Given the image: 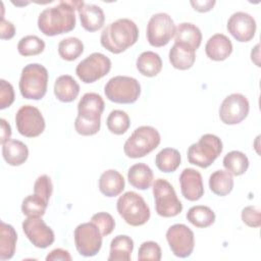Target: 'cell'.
<instances>
[{
  "instance_id": "6da1fadb",
  "label": "cell",
  "mask_w": 261,
  "mask_h": 261,
  "mask_svg": "<svg viewBox=\"0 0 261 261\" xmlns=\"http://www.w3.org/2000/svg\"><path fill=\"white\" fill-rule=\"evenodd\" d=\"M84 1H60L56 6L44 9L38 17V28L45 36L53 37L68 33L75 27L74 9Z\"/></svg>"
},
{
  "instance_id": "7a4b0ae2",
  "label": "cell",
  "mask_w": 261,
  "mask_h": 261,
  "mask_svg": "<svg viewBox=\"0 0 261 261\" xmlns=\"http://www.w3.org/2000/svg\"><path fill=\"white\" fill-rule=\"evenodd\" d=\"M139 38V29L129 18H119L110 22L101 33V45L113 54L124 52Z\"/></svg>"
},
{
  "instance_id": "3957f363",
  "label": "cell",
  "mask_w": 261,
  "mask_h": 261,
  "mask_svg": "<svg viewBox=\"0 0 261 261\" xmlns=\"http://www.w3.org/2000/svg\"><path fill=\"white\" fill-rule=\"evenodd\" d=\"M105 104L97 93H86L77 103V116L74 128L82 136H94L100 130L101 115Z\"/></svg>"
},
{
  "instance_id": "277c9868",
  "label": "cell",
  "mask_w": 261,
  "mask_h": 261,
  "mask_svg": "<svg viewBox=\"0 0 261 261\" xmlns=\"http://www.w3.org/2000/svg\"><path fill=\"white\" fill-rule=\"evenodd\" d=\"M48 70L39 63H30L25 65L20 74L19 91L23 98L31 100L42 99L48 86Z\"/></svg>"
},
{
  "instance_id": "5b68a950",
  "label": "cell",
  "mask_w": 261,
  "mask_h": 261,
  "mask_svg": "<svg viewBox=\"0 0 261 261\" xmlns=\"http://www.w3.org/2000/svg\"><path fill=\"white\" fill-rule=\"evenodd\" d=\"M159 132L150 125L137 127L123 145L124 154L133 159L142 158L155 150L160 144Z\"/></svg>"
},
{
  "instance_id": "8992f818",
  "label": "cell",
  "mask_w": 261,
  "mask_h": 261,
  "mask_svg": "<svg viewBox=\"0 0 261 261\" xmlns=\"http://www.w3.org/2000/svg\"><path fill=\"white\" fill-rule=\"evenodd\" d=\"M116 209L122 219L132 226H140L150 219V208L144 198L136 192L128 191L116 202Z\"/></svg>"
},
{
  "instance_id": "52a82bcc",
  "label": "cell",
  "mask_w": 261,
  "mask_h": 261,
  "mask_svg": "<svg viewBox=\"0 0 261 261\" xmlns=\"http://www.w3.org/2000/svg\"><path fill=\"white\" fill-rule=\"evenodd\" d=\"M222 149V142L217 136L205 134L197 143H194L189 147L188 160L191 164L201 168H207L221 154Z\"/></svg>"
},
{
  "instance_id": "ba28073f",
  "label": "cell",
  "mask_w": 261,
  "mask_h": 261,
  "mask_svg": "<svg viewBox=\"0 0 261 261\" xmlns=\"http://www.w3.org/2000/svg\"><path fill=\"white\" fill-rule=\"evenodd\" d=\"M104 93L106 98L111 102L132 104L140 97L141 85L135 77L116 75L106 83Z\"/></svg>"
},
{
  "instance_id": "9c48e42d",
  "label": "cell",
  "mask_w": 261,
  "mask_h": 261,
  "mask_svg": "<svg viewBox=\"0 0 261 261\" xmlns=\"http://www.w3.org/2000/svg\"><path fill=\"white\" fill-rule=\"evenodd\" d=\"M155 210L162 217H174L182 211V204L169 181L157 178L153 184Z\"/></svg>"
},
{
  "instance_id": "30bf717a",
  "label": "cell",
  "mask_w": 261,
  "mask_h": 261,
  "mask_svg": "<svg viewBox=\"0 0 261 261\" xmlns=\"http://www.w3.org/2000/svg\"><path fill=\"white\" fill-rule=\"evenodd\" d=\"M73 238L79 254L84 257H93L101 250L103 236L92 221L79 224L74 229Z\"/></svg>"
},
{
  "instance_id": "8fae6325",
  "label": "cell",
  "mask_w": 261,
  "mask_h": 261,
  "mask_svg": "<svg viewBox=\"0 0 261 261\" xmlns=\"http://www.w3.org/2000/svg\"><path fill=\"white\" fill-rule=\"evenodd\" d=\"M110 69L111 60L100 52H94L76 65L75 73L83 83L92 84L105 76Z\"/></svg>"
},
{
  "instance_id": "7c38bea8",
  "label": "cell",
  "mask_w": 261,
  "mask_h": 261,
  "mask_svg": "<svg viewBox=\"0 0 261 261\" xmlns=\"http://www.w3.org/2000/svg\"><path fill=\"white\" fill-rule=\"evenodd\" d=\"M175 25L171 16L159 12L151 16L147 24V40L153 47H163L174 36Z\"/></svg>"
},
{
  "instance_id": "4fadbf2b",
  "label": "cell",
  "mask_w": 261,
  "mask_h": 261,
  "mask_svg": "<svg viewBox=\"0 0 261 261\" xmlns=\"http://www.w3.org/2000/svg\"><path fill=\"white\" fill-rule=\"evenodd\" d=\"M18 133L27 138H36L45 129V119L41 111L32 105L21 106L15 114Z\"/></svg>"
},
{
  "instance_id": "5bb4252c",
  "label": "cell",
  "mask_w": 261,
  "mask_h": 261,
  "mask_svg": "<svg viewBox=\"0 0 261 261\" xmlns=\"http://www.w3.org/2000/svg\"><path fill=\"white\" fill-rule=\"evenodd\" d=\"M166 240L172 253L179 258L191 256L195 247L193 230L186 224L176 223L166 231Z\"/></svg>"
},
{
  "instance_id": "9a60e30c",
  "label": "cell",
  "mask_w": 261,
  "mask_h": 261,
  "mask_svg": "<svg viewBox=\"0 0 261 261\" xmlns=\"http://www.w3.org/2000/svg\"><path fill=\"white\" fill-rule=\"evenodd\" d=\"M249 110L248 99L242 94L233 93L222 101L219 108V117L225 124H238L248 116Z\"/></svg>"
},
{
  "instance_id": "2e32d148",
  "label": "cell",
  "mask_w": 261,
  "mask_h": 261,
  "mask_svg": "<svg viewBox=\"0 0 261 261\" xmlns=\"http://www.w3.org/2000/svg\"><path fill=\"white\" fill-rule=\"evenodd\" d=\"M22 230L29 241L37 248L45 249L54 243V231L41 217L25 218L22 222Z\"/></svg>"
},
{
  "instance_id": "e0dca14e",
  "label": "cell",
  "mask_w": 261,
  "mask_h": 261,
  "mask_svg": "<svg viewBox=\"0 0 261 261\" xmlns=\"http://www.w3.org/2000/svg\"><path fill=\"white\" fill-rule=\"evenodd\" d=\"M256 28L257 25L254 17L243 11L232 13L226 24L228 33L239 42L251 41L255 36Z\"/></svg>"
},
{
  "instance_id": "ac0fdd59",
  "label": "cell",
  "mask_w": 261,
  "mask_h": 261,
  "mask_svg": "<svg viewBox=\"0 0 261 261\" xmlns=\"http://www.w3.org/2000/svg\"><path fill=\"white\" fill-rule=\"evenodd\" d=\"M179 185L182 196L189 201H198L204 195L202 175L194 168H185L181 171Z\"/></svg>"
},
{
  "instance_id": "d6986e66",
  "label": "cell",
  "mask_w": 261,
  "mask_h": 261,
  "mask_svg": "<svg viewBox=\"0 0 261 261\" xmlns=\"http://www.w3.org/2000/svg\"><path fill=\"white\" fill-rule=\"evenodd\" d=\"M77 11L81 24L86 31L96 32L103 27L105 22V15L100 6L84 2Z\"/></svg>"
},
{
  "instance_id": "ffe728a7",
  "label": "cell",
  "mask_w": 261,
  "mask_h": 261,
  "mask_svg": "<svg viewBox=\"0 0 261 261\" xmlns=\"http://www.w3.org/2000/svg\"><path fill=\"white\" fill-rule=\"evenodd\" d=\"M208 58L214 61L225 60L232 52L231 41L223 34H215L209 38L205 45Z\"/></svg>"
},
{
  "instance_id": "44dd1931",
  "label": "cell",
  "mask_w": 261,
  "mask_h": 261,
  "mask_svg": "<svg viewBox=\"0 0 261 261\" xmlns=\"http://www.w3.org/2000/svg\"><path fill=\"white\" fill-rule=\"evenodd\" d=\"M125 181L121 173L115 169L104 171L99 178L100 192L109 198L116 197L124 190Z\"/></svg>"
},
{
  "instance_id": "7402d4cb",
  "label": "cell",
  "mask_w": 261,
  "mask_h": 261,
  "mask_svg": "<svg viewBox=\"0 0 261 261\" xmlns=\"http://www.w3.org/2000/svg\"><path fill=\"white\" fill-rule=\"evenodd\" d=\"M169 62L171 65L179 70H187L194 65L196 60V51L191 47L174 43L169 50Z\"/></svg>"
},
{
  "instance_id": "603a6c76",
  "label": "cell",
  "mask_w": 261,
  "mask_h": 261,
  "mask_svg": "<svg viewBox=\"0 0 261 261\" xmlns=\"http://www.w3.org/2000/svg\"><path fill=\"white\" fill-rule=\"evenodd\" d=\"M80 85L69 74H63L54 83V94L56 98L64 103L72 102L79 96Z\"/></svg>"
},
{
  "instance_id": "cb8c5ba5",
  "label": "cell",
  "mask_w": 261,
  "mask_h": 261,
  "mask_svg": "<svg viewBox=\"0 0 261 261\" xmlns=\"http://www.w3.org/2000/svg\"><path fill=\"white\" fill-rule=\"evenodd\" d=\"M2 156L5 162L11 166H19L29 157V149L24 143L18 140H9L2 145Z\"/></svg>"
},
{
  "instance_id": "d4e9b609",
  "label": "cell",
  "mask_w": 261,
  "mask_h": 261,
  "mask_svg": "<svg viewBox=\"0 0 261 261\" xmlns=\"http://www.w3.org/2000/svg\"><path fill=\"white\" fill-rule=\"evenodd\" d=\"M174 40L175 43L187 45L196 51L201 45L202 33L196 24L191 22H181L175 27Z\"/></svg>"
},
{
  "instance_id": "484cf974",
  "label": "cell",
  "mask_w": 261,
  "mask_h": 261,
  "mask_svg": "<svg viewBox=\"0 0 261 261\" xmlns=\"http://www.w3.org/2000/svg\"><path fill=\"white\" fill-rule=\"evenodd\" d=\"M133 250V239L126 234H118L110 243L108 261H129Z\"/></svg>"
},
{
  "instance_id": "4316f807",
  "label": "cell",
  "mask_w": 261,
  "mask_h": 261,
  "mask_svg": "<svg viewBox=\"0 0 261 261\" xmlns=\"http://www.w3.org/2000/svg\"><path fill=\"white\" fill-rule=\"evenodd\" d=\"M153 177L152 169L145 163L134 164L127 171V179L130 186L142 191L151 187Z\"/></svg>"
},
{
  "instance_id": "83f0119b",
  "label": "cell",
  "mask_w": 261,
  "mask_h": 261,
  "mask_svg": "<svg viewBox=\"0 0 261 261\" xmlns=\"http://www.w3.org/2000/svg\"><path fill=\"white\" fill-rule=\"evenodd\" d=\"M137 69L141 74L148 77L157 75L162 69V59L153 51H145L139 55L136 61Z\"/></svg>"
},
{
  "instance_id": "f1b7e54d",
  "label": "cell",
  "mask_w": 261,
  "mask_h": 261,
  "mask_svg": "<svg viewBox=\"0 0 261 261\" xmlns=\"http://www.w3.org/2000/svg\"><path fill=\"white\" fill-rule=\"evenodd\" d=\"M17 233L14 227L4 221L0 223V259H11L15 253Z\"/></svg>"
},
{
  "instance_id": "f546056e",
  "label": "cell",
  "mask_w": 261,
  "mask_h": 261,
  "mask_svg": "<svg viewBox=\"0 0 261 261\" xmlns=\"http://www.w3.org/2000/svg\"><path fill=\"white\" fill-rule=\"evenodd\" d=\"M180 153L174 148H164L158 152L155 157L157 168L165 173L175 171L180 165Z\"/></svg>"
},
{
  "instance_id": "4dcf8cb0",
  "label": "cell",
  "mask_w": 261,
  "mask_h": 261,
  "mask_svg": "<svg viewBox=\"0 0 261 261\" xmlns=\"http://www.w3.org/2000/svg\"><path fill=\"white\" fill-rule=\"evenodd\" d=\"M209 188L217 196L224 197L228 195L233 188L232 175L226 170H216L209 177Z\"/></svg>"
},
{
  "instance_id": "1f68e13d",
  "label": "cell",
  "mask_w": 261,
  "mask_h": 261,
  "mask_svg": "<svg viewBox=\"0 0 261 261\" xmlns=\"http://www.w3.org/2000/svg\"><path fill=\"white\" fill-rule=\"evenodd\" d=\"M187 219L196 227L205 228L215 221V213L208 206L197 205L191 207L187 212Z\"/></svg>"
},
{
  "instance_id": "d6a6232c",
  "label": "cell",
  "mask_w": 261,
  "mask_h": 261,
  "mask_svg": "<svg viewBox=\"0 0 261 261\" xmlns=\"http://www.w3.org/2000/svg\"><path fill=\"white\" fill-rule=\"evenodd\" d=\"M223 166L231 175H242L249 167L248 157L241 151H230L223 158Z\"/></svg>"
},
{
  "instance_id": "836d02e7",
  "label": "cell",
  "mask_w": 261,
  "mask_h": 261,
  "mask_svg": "<svg viewBox=\"0 0 261 261\" xmlns=\"http://www.w3.org/2000/svg\"><path fill=\"white\" fill-rule=\"evenodd\" d=\"M84 52L83 42L75 37H68L63 39L58 44V54L66 61H73L80 57Z\"/></svg>"
},
{
  "instance_id": "e575fe53",
  "label": "cell",
  "mask_w": 261,
  "mask_h": 261,
  "mask_svg": "<svg viewBox=\"0 0 261 261\" xmlns=\"http://www.w3.org/2000/svg\"><path fill=\"white\" fill-rule=\"evenodd\" d=\"M48 202L33 194L27 196L21 203V212L27 217H42L47 209Z\"/></svg>"
},
{
  "instance_id": "d590c367",
  "label": "cell",
  "mask_w": 261,
  "mask_h": 261,
  "mask_svg": "<svg viewBox=\"0 0 261 261\" xmlns=\"http://www.w3.org/2000/svg\"><path fill=\"white\" fill-rule=\"evenodd\" d=\"M106 125L112 134L123 135L128 129L130 120L125 111L112 110L106 119Z\"/></svg>"
},
{
  "instance_id": "8d00e7d4",
  "label": "cell",
  "mask_w": 261,
  "mask_h": 261,
  "mask_svg": "<svg viewBox=\"0 0 261 261\" xmlns=\"http://www.w3.org/2000/svg\"><path fill=\"white\" fill-rule=\"evenodd\" d=\"M45 49V42L37 36L29 35L22 37L17 44V51L22 56H34L42 53Z\"/></svg>"
},
{
  "instance_id": "74e56055",
  "label": "cell",
  "mask_w": 261,
  "mask_h": 261,
  "mask_svg": "<svg viewBox=\"0 0 261 261\" xmlns=\"http://www.w3.org/2000/svg\"><path fill=\"white\" fill-rule=\"evenodd\" d=\"M161 248L160 246L153 241L144 242L138 252V259L140 261L144 260H152V261H159L161 259Z\"/></svg>"
},
{
  "instance_id": "f35d334b",
  "label": "cell",
  "mask_w": 261,
  "mask_h": 261,
  "mask_svg": "<svg viewBox=\"0 0 261 261\" xmlns=\"http://www.w3.org/2000/svg\"><path fill=\"white\" fill-rule=\"evenodd\" d=\"M91 221L94 222L100 229L103 237L110 234L115 227V220L111 214L107 212H98L94 214L91 218Z\"/></svg>"
},
{
  "instance_id": "ab89813d",
  "label": "cell",
  "mask_w": 261,
  "mask_h": 261,
  "mask_svg": "<svg viewBox=\"0 0 261 261\" xmlns=\"http://www.w3.org/2000/svg\"><path fill=\"white\" fill-rule=\"evenodd\" d=\"M53 192L51 178L47 174L40 175L34 184V194L49 203V199Z\"/></svg>"
},
{
  "instance_id": "60d3db41",
  "label": "cell",
  "mask_w": 261,
  "mask_h": 261,
  "mask_svg": "<svg viewBox=\"0 0 261 261\" xmlns=\"http://www.w3.org/2000/svg\"><path fill=\"white\" fill-rule=\"evenodd\" d=\"M14 101V90L10 83L0 80V109L9 107Z\"/></svg>"
},
{
  "instance_id": "b9f144b4",
  "label": "cell",
  "mask_w": 261,
  "mask_h": 261,
  "mask_svg": "<svg viewBox=\"0 0 261 261\" xmlns=\"http://www.w3.org/2000/svg\"><path fill=\"white\" fill-rule=\"evenodd\" d=\"M242 220L250 227H259L261 224L260 210L255 206H247L242 210Z\"/></svg>"
},
{
  "instance_id": "7bdbcfd3",
  "label": "cell",
  "mask_w": 261,
  "mask_h": 261,
  "mask_svg": "<svg viewBox=\"0 0 261 261\" xmlns=\"http://www.w3.org/2000/svg\"><path fill=\"white\" fill-rule=\"evenodd\" d=\"M15 34V28L13 23L9 20H6L4 16H1L0 22V38L2 40H9L13 38Z\"/></svg>"
},
{
  "instance_id": "ee69618b",
  "label": "cell",
  "mask_w": 261,
  "mask_h": 261,
  "mask_svg": "<svg viewBox=\"0 0 261 261\" xmlns=\"http://www.w3.org/2000/svg\"><path fill=\"white\" fill-rule=\"evenodd\" d=\"M47 261H55V260H62V261H71V256L68 251L57 248L52 250L47 256H46Z\"/></svg>"
},
{
  "instance_id": "f6af8a7d",
  "label": "cell",
  "mask_w": 261,
  "mask_h": 261,
  "mask_svg": "<svg viewBox=\"0 0 261 261\" xmlns=\"http://www.w3.org/2000/svg\"><path fill=\"white\" fill-rule=\"evenodd\" d=\"M191 5L194 7L195 10L199 12H207L210 11L213 6L215 5V1L205 0V1H191Z\"/></svg>"
},
{
  "instance_id": "bcb514c9",
  "label": "cell",
  "mask_w": 261,
  "mask_h": 261,
  "mask_svg": "<svg viewBox=\"0 0 261 261\" xmlns=\"http://www.w3.org/2000/svg\"><path fill=\"white\" fill-rule=\"evenodd\" d=\"M0 123H1V140H0V142L3 145L10 140L11 127H10V124L3 118L0 119Z\"/></svg>"
}]
</instances>
